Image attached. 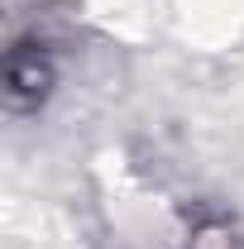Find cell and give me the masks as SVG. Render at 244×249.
Listing matches in <instances>:
<instances>
[{
    "mask_svg": "<svg viewBox=\"0 0 244 249\" xmlns=\"http://www.w3.org/2000/svg\"><path fill=\"white\" fill-rule=\"evenodd\" d=\"M53 87H58V67L38 43L10 48V58H5V101H10V110H38Z\"/></svg>",
    "mask_w": 244,
    "mask_h": 249,
    "instance_id": "1",
    "label": "cell"
},
{
    "mask_svg": "<svg viewBox=\"0 0 244 249\" xmlns=\"http://www.w3.org/2000/svg\"><path fill=\"white\" fill-rule=\"evenodd\" d=\"M187 249H240L235 240V225L220 216H201L192 225V235H187Z\"/></svg>",
    "mask_w": 244,
    "mask_h": 249,
    "instance_id": "2",
    "label": "cell"
}]
</instances>
